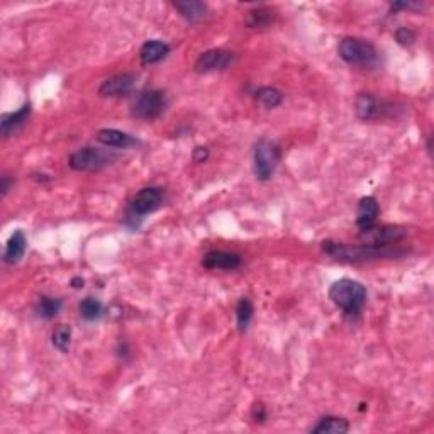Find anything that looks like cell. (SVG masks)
I'll return each instance as SVG.
<instances>
[{"label":"cell","mask_w":434,"mask_h":434,"mask_svg":"<svg viewBox=\"0 0 434 434\" xmlns=\"http://www.w3.org/2000/svg\"><path fill=\"white\" fill-rule=\"evenodd\" d=\"M72 284H73V287H77V288L84 287V280H80V279H73Z\"/></svg>","instance_id":"cell-30"},{"label":"cell","mask_w":434,"mask_h":434,"mask_svg":"<svg viewBox=\"0 0 434 434\" xmlns=\"http://www.w3.org/2000/svg\"><path fill=\"white\" fill-rule=\"evenodd\" d=\"M366 288L362 281L341 279L331 285L330 299L348 318H357L366 304Z\"/></svg>","instance_id":"cell-2"},{"label":"cell","mask_w":434,"mask_h":434,"mask_svg":"<svg viewBox=\"0 0 434 434\" xmlns=\"http://www.w3.org/2000/svg\"><path fill=\"white\" fill-rule=\"evenodd\" d=\"M207 158H209V150H207V148H202V146L195 148L194 155H192V160H194L195 163H204Z\"/></svg>","instance_id":"cell-27"},{"label":"cell","mask_w":434,"mask_h":434,"mask_svg":"<svg viewBox=\"0 0 434 434\" xmlns=\"http://www.w3.org/2000/svg\"><path fill=\"white\" fill-rule=\"evenodd\" d=\"M170 45H166L165 41H160V39H151L146 41L139 49V58L143 65H155L160 63L162 60L170 54Z\"/></svg>","instance_id":"cell-15"},{"label":"cell","mask_w":434,"mask_h":434,"mask_svg":"<svg viewBox=\"0 0 434 434\" xmlns=\"http://www.w3.org/2000/svg\"><path fill=\"white\" fill-rule=\"evenodd\" d=\"M348 431H350V422L336 416L320 417L318 424L311 429L312 434H345Z\"/></svg>","instance_id":"cell-18"},{"label":"cell","mask_w":434,"mask_h":434,"mask_svg":"<svg viewBox=\"0 0 434 434\" xmlns=\"http://www.w3.org/2000/svg\"><path fill=\"white\" fill-rule=\"evenodd\" d=\"M13 178L9 177V175H3L2 180H0V192H2V197H6L7 192L10 190V187H13Z\"/></svg>","instance_id":"cell-29"},{"label":"cell","mask_w":434,"mask_h":434,"mask_svg":"<svg viewBox=\"0 0 434 434\" xmlns=\"http://www.w3.org/2000/svg\"><path fill=\"white\" fill-rule=\"evenodd\" d=\"M323 249L334 260L343 263H365V261L387 260L404 255V249L394 246H366V245H345L334 241H324Z\"/></svg>","instance_id":"cell-1"},{"label":"cell","mask_w":434,"mask_h":434,"mask_svg":"<svg viewBox=\"0 0 434 434\" xmlns=\"http://www.w3.org/2000/svg\"><path fill=\"white\" fill-rule=\"evenodd\" d=\"M275 21V14H273L272 9L268 7H256L249 13V19H248V26L249 27H267Z\"/></svg>","instance_id":"cell-24"},{"label":"cell","mask_w":434,"mask_h":434,"mask_svg":"<svg viewBox=\"0 0 434 434\" xmlns=\"http://www.w3.org/2000/svg\"><path fill=\"white\" fill-rule=\"evenodd\" d=\"M95 139L99 141L100 144L107 148H117V150H127V148L136 146L139 143L134 136L127 134V132L117 131V129H100L97 132Z\"/></svg>","instance_id":"cell-14"},{"label":"cell","mask_w":434,"mask_h":434,"mask_svg":"<svg viewBox=\"0 0 434 434\" xmlns=\"http://www.w3.org/2000/svg\"><path fill=\"white\" fill-rule=\"evenodd\" d=\"M408 231L402 226H371L359 233V241L366 246H394L401 240H404Z\"/></svg>","instance_id":"cell-8"},{"label":"cell","mask_w":434,"mask_h":434,"mask_svg":"<svg viewBox=\"0 0 434 434\" xmlns=\"http://www.w3.org/2000/svg\"><path fill=\"white\" fill-rule=\"evenodd\" d=\"M136 77L132 73H119L102 82L99 87L100 97H124L134 88Z\"/></svg>","instance_id":"cell-11"},{"label":"cell","mask_w":434,"mask_h":434,"mask_svg":"<svg viewBox=\"0 0 434 434\" xmlns=\"http://www.w3.org/2000/svg\"><path fill=\"white\" fill-rule=\"evenodd\" d=\"M355 111L362 121H377L394 114V104L378 99L373 93H359L355 100Z\"/></svg>","instance_id":"cell-9"},{"label":"cell","mask_w":434,"mask_h":434,"mask_svg":"<svg viewBox=\"0 0 434 434\" xmlns=\"http://www.w3.org/2000/svg\"><path fill=\"white\" fill-rule=\"evenodd\" d=\"M243 263V258L238 253L209 251L202 258V267L207 270H236Z\"/></svg>","instance_id":"cell-12"},{"label":"cell","mask_w":434,"mask_h":434,"mask_svg":"<svg viewBox=\"0 0 434 434\" xmlns=\"http://www.w3.org/2000/svg\"><path fill=\"white\" fill-rule=\"evenodd\" d=\"M31 116V104H24L19 111L9 112L0 117V134L3 138H10L27 123Z\"/></svg>","instance_id":"cell-13"},{"label":"cell","mask_w":434,"mask_h":434,"mask_svg":"<svg viewBox=\"0 0 434 434\" xmlns=\"http://www.w3.org/2000/svg\"><path fill=\"white\" fill-rule=\"evenodd\" d=\"M163 202V190L158 187H146L141 189L132 197L131 204L127 207V222H131L132 228H138V222L148 214L155 212Z\"/></svg>","instance_id":"cell-5"},{"label":"cell","mask_w":434,"mask_h":434,"mask_svg":"<svg viewBox=\"0 0 434 434\" xmlns=\"http://www.w3.org/2000/svg\"><path fill=\"white\" fill-rule=\"evenodd\" d=\"M396 39L401 46H410L416 41V33L410 27H401V29H397Z\"/></svg>","instance_id":"cell-26"},{"label":"cell","mask_w":434,"mask_h":434,"mask_svg":"<svg viewBox=\"0 0 434 434\" xmlns=\"http://www.w3.org/2000/svg\"><path fill=\"white\" fill-rule=\"evenodd\" d=\"M378 214H380V206H378L377 199L375 197H363L358 202V210H357V226L359 231L371 228L377 221Z\"/></svg>","instance_id":"cell-16"},{"label":"cell","mask_w":434,"mask_h":434,"mask_svg":"<svg viewBox=\"0 0 434 434\" xmlns=\"http://www.w3.org/2000/svg\"><path fill=\"white\" fill-rule=\"evenodd\" d=\"M280 163V148L275 141L267 138L260 139L255 144V153H253V170L258 180L267 182L273 177L277 166Z\"/></svg>","instance_id":"cell-4"},{"label":"cell","mask_w":434,"mask_h":434,"mask_svg":"<svg viewBox=\"0 0 434 434\" xmlns=\"http://www.w3.org/2000/svg\"><path fill=\"white\" fill-rule=\"evenodd\" d=\"M234 61V54L226 49H209L202 53L195 61V72L197 73H214L224 72Z\"/></svg>","instance_id":"cell-10"},{"label":"cell","mask_w":434,"mask_h":434,"mask_svg":"<svg viewBox=\"0 0 434 434\" xmlns=\"http://www.w3.org/2000/svg\"><path fill=\"white\" fill-rule=\"evenodd\" d=\"M168 105L166 93L162 90H146L136 99L132 105V116L143 121H155L165 112Z\"/></svg>","instance_id":"cell-7"},{"label":"cell","mask_w":434,"mask_h":434,"mask_svg":"<svg viewBox=\"0 0 434 434\" xmlns=\"http://www.w3.org/2000/svg\"><path fill=\"white\" fill-rule=\"evenodd\" d=\"M80 316L88 323H93V320H99L104 316V306L100 300L93 299V297H85L84 300L80 302Z\"/></svg>","instance_id":"cell-21"},{"label":"cell","mask_w":434,"mask_h":434,"mask_svg":"<svg viewBox=\"0 0 434 434\" xmlns=\"http://www.w3.org/2000/svg\"><path fill=\"white\" fill-rule=\"evenodd\" d=\"M253 312H255L253 302L248 299V297H243V299H241L236 306V320H238V330H240V332H245L246 330H248L249 323H251V319H253Z\"/></svg>","instance_id":"cell-23"},{"label":"cell","mask_w":434,"mask_h":434,"mask_svg":"<svg viewBox=\"0 0 434 434\" xmlns=\"http://www.w3.org/2000/svg\"><path fill=\"white\" fill-rule=\"evenodd\" d=\"M26 248H27L26 234L22 233L21 229L14 231V233L10 234L9 240H7L6 251H3V261H6L7 265L17 263V261H21V258L24 256Z\"/></svg>","instance_id":"cell-17"},{"label":"cell","mask_w":434,"mask_h":434,"mask_svg":"<svg viewBox=\"0 0 434 434\" xmlns=\"http://www.w3.org/2000/svg\"><path fill=\"white\" fill-rule=\"evenodd\" d=\"M343 61L353 66H373L378 61V52L370 41L362 38H345L338 46Z\"/></svg>","instance_id":"cell-3"},{"label":"cell","mask_w":434,"mask_h":434,"mask_svg":"<svg viewBox=\"0 0 434 434\" xmlns=\"http://www.w3.org/2000/svg\"><path fill=\"white\" fill-rule=\"evenodd\" d=\"M267 408H265L263 404H256L255 408H253V419H255L256 422H265L267 421Z\"/></svg>","instance_id":"cell-28"},{"label":"cell","mask_w":434,"mask_h":434,"mask_svg":"<svg viewBox=\"0 0 434 434\" xmlns=\"http://www.w3.org/2000/svg\"><path fill=\"white\" fill-rule=\"evenodd\" d=\"M116 160V155L100 148H82L70 156L68 165L75 171H99L109 166Z\"/></svg>","instance_id":"cell-6"},{"label":"cell","mask_w":434,"mask_h":434,"mask_svg":"<svg viewBox=\"0 0 434 434\" xmlns=\"http://www.w3.org/2000/svg\"><path fill=\"white\" fill-rule=\"evenodd\" d=\"M53 346L61 353H68L70 345H72V327L70 326H60L56 327L52 336Z\"/></svg>","instance_id":"cell-25"},{"label":"cell","mask_w":434,"mask_h":434,"mask_svg":"<svg viewBox=\"0 0 434 434\" xmlns=\"http://www.w3.org/2000/svg\"><path fill=\"white\" fill-rule=\"evenodd\" d=\"M173 7L178 10L185 21L199 22L207 15V6L199 0H185V2H173Z\"/></svg>","instance_id":"cell-19"},{"label":"cell","mask_w":434,"mask_h":434,"mask_svg":"<svg viewBox=\"0 0 434 434\" xmlns=\"http://www.w3.org/2000/svg\"><path fill=\"white\" fill-rule=\"evenodd\" d=\"M61 309V300L60 299H54V297H48V295H41L39 297L38 304H36V314L38 318L41 319H53L54 316L60 312Z\"/></svg>","instance_id":"cell-22"},{"label":"cell","mask_w":434,"mask_h":434,"mask_svg":"<svg viewBox=\"0 0 434 434\" xmlns=\"http://www.w3.org/2000/svg\"><path fill=\"white\" fill-rule=\"evenodd\" d=\"M256 104H260L265 109H275L284 102V93L275 87H261L255 93Z\"/></svg>","instance_id":"cell-20"}]
</instances>
